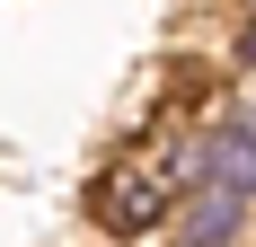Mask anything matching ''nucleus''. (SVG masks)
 Segmentation results:
<instances>
[{
	"label": "nucleus",
	"instance_id": "obj_1",
	"mask_svg": "<svg viewBox=\"0 0 256 247\" xmlns=\"http://www.w3.org/2000/svg\"><path fill=\"white\" fill-rule=\"evenodd\" d=\"M98 230L106 238H150L159 221H168V203H177V168L168 159H124V168L98 176Z\"/></svg>",
	"mask_w": 256,
	"mask_h": 247
},
{
	"label": "nucleus",
	"instance_id": "obj_2",
	"mask_svg": "<svg viewBox=\"0 0 256 247\" xmlns=\"http://www.w3.org/2000/svg\"><path fill=\"white\" fill-rule=\"evenodd\" d=\"M248 194H230V186H177V203H168V247H238L248 238Z\"/></svg>",
	"mask_w": 256,
	"mask_h": 247
},
{
	"label": "nucleus",
	"instance_id": "obj_3",
	"mask_svg": "<svg viewBox=\"0 0 256 247\" xmlns=\"http://www.w3.org/2000/svg\"><path fill=\"white\" fill-rule=\"evenodd\" d=\"M238 53H248V62H256V26H248V44H238Z\"/></svg>",
	"mask_w": 256,
	"mask_h": 247
},
{
	"label": "nucleus",
	"instance_id": "obj_4",
	"mask_svg": "<svg viewBox=\"0 0 256 247\" xmlns=\"http://www.w3.org/2000/svg\"><path fill=\"white\" fill-rule=\"evenodd\" d=\"M238 124H256V98H248V115H238Z\"/></svg>",
	"mask_w": 256,
	"mask_h": 247
}]
</instances>
